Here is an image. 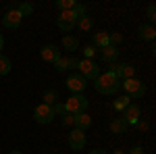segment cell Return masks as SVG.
<instances>
[{"mask_svg":"<svg viewBox=\"0 0 156 154\" xmlns=\"http://www.w3.org/2000/svg\"><path fill=\"white\" fill-rule=\"evenodd\" d=\"M90 154H108V152L102 150V148H94V150H90Z\"/></svg>","mask_w":156,"mask_h":154,"instance_id":"d6a6232c","label":"cell"},{"mask_svg":"<svg viewBox=\"0 0 156 154\" xmlns=\"http://www.w3.org/2000/svg\"><path fill=\"white\" fill-rule=\"evenodd\" d=\"M40 56H42L44 63H52L54 65L60 59V48L54 46V44H46V46H42V50H40Z\"/></svg>","mask_w":156,"mask_h":154,"instance_id":"30bf717a","label":"cell"},{"mask_svg":"<svg viewBox=\"0 0 156 154\" xmlns=\"http://www.w3.org/2000/svg\"><path fill=\"white\" fill-rule=\"evenodd\" d=\"M77 17H75V13H73V9L71 11H65V13H60L58 15V19H56V25H58V29H62L67 36H69V31H73V27L77 25Z\"/></svg>","mask_w":156,"mask_h":154,"instance_id":"52a82bcc","label":"cell"},{"mask_svg":"<svg viewBox=\"0 0 156 154\" xmlns=\"http://www.w3.org/2000/svg\"><path fill=\"white\" fill-rule=\"evenodd\" d=\"M56 102H58V92H56V90H46V92H44V104L52 106V104H56Z\"/></svg>","mask_w":156,"mask_h":154,"instance_id":"ffe728a7","label":"cell"},{"mask_svg":"<svg viewBox=\"0 0 156 154\" xmlns=\"http://www.w3.org/2000/svg\"><path fill=\"white\" fill-rule=\"evenodd\" d=\"M2 46H4V38L0 36V50H2Z\"/></svg>","mask_w":156,"mask_h":154,"instance_id":"836d02e7","label":"cell"},{"mask_svg":"<svg viewBox=\"0 0 156 154\" xmlns=\"http://www.w3.org/2000/svg\"><path fill=\"white\" fill-rule=\"evenodd\" d=\"M54 110H52V106H48V104H37L36 108H34V121L36 123H40V125H48V123H52L54 121Z\"/></svg>","mask_w":156,"mask_h":154,"instance_id":"5b68a950","label":"cell"},{"mask_svg":"<svg viewBox=\"0 0 156 154\" xmlns=\"http://www.w3.org/2000/svg\"><path fill=\"white\" fill-rule=\"evenodd\" d=\"M54 4H56V9H60V13H65V11H71L77 2L75 0H56Z\"/></svg>","mask_w":156,"mask_h":154,"instance_id":"603a6c76","label":"cell"},{"mask_svg":"<svg viewBox=\"0 0 156 154\" xmlns=\"http://www.w3.org/2000/svg\"><path fill=\"white\" fill-rule=\"evenodd\" d=\"M83 56H85L87 60L94 59V56H96V50H94V46H85V48H83Z\"/></svg>","mask_w":156,"mask_h":154,"instance_id":"4316f807","label":"cell"},{"mask_svg":"<svg viewBox=\"0 0 156 154\" xmlns=\"http://www.w3.org/2000/svg\"><path fill=\"white\" fill-rule=\"evenodd\" d=\"M133 127H137L140 131H146V129H148V123H146V121H137V123H135Z\"/></svg>","mask_w":156,"mask_h":154,"instance_id":"4dcf8cb0","label":"cell"},{"mask_svg":"<svg viewBox=\"0 0 156 154\" xmlns=\"http://www.w3.org/2000/svg\"><path fill=\"white\" fill-rule=\"evenodd\" d=\"M11 154H23V152H21V150H12Z\"/></svg>","mask_w":156,"mask_h":154,"instance_id":"e575fe53","label":"cell"},{"mask_svg":"<svg viewBox=\"0 0 156 154\" xmlns=\"http://www.w3.org/2000/svg\"><path fill=\"white\" fill-rule=\"evenodd\" d=\"M127 129H129V125H127V121L123 117H117V119L110 121V131L112 133H125Z\"/></svg>","mask_w":156,"mask_h":154,"instance_id":"5bb4252c","label":"cell"},{"mask_svg":"<svg viewBox=\"0 0 156 154\" xmlns=\"http://www.w3.org/2000/svg\"><path fill=\"white\" fill-rule=\"evenodd\" d=\"M87 108V98L83 94H71V98L65 102V110L69 115H79V113H85Z\"/></svg>","mask_w":156,"mask_h":154,"instance_id":"3957f363","label":"cell"},{"mask_svg":"<svg viewBox=\"0 0 156 154\" xmlns=\"http://www.w3.org/2000/svg\"><path fill=\"white\" fill-rule=\"evenodd\" d=\"M67 142H69V148H71V150H83V146H85V131H79V129L73 127V129L69 131Z\"/></svg>","mask_w":156,"mask_h":154,"instance_id":"ba28073f","label":"cell"},{"mask_svg":"<svg viewBox=\"0 0 156 154\" xmlns=\"http://www.w3.org/2000/svg\"><path fill=\"white\" fill-rule=\"evenodd\" d=\"M121 40H123V36H121V34H117V31H115V34H108V44H110V46L121 44Z\"/></svg>","mask_w":156,"mask_h":154,"instance_id":"d4e9b609","label":"cell"},{"mask_svg":"<svg viewBox=\"0 0 156 154\" xmlns=\"http://www.w3.org/2000/svg\"><path fill=\"white\" fill-rule=\"evenodd\" d=\"M140 117H142V108H140V104H135V102H131L129 106L123 110V119L127 121V125H129V127L135 125V123L140 121Z\"/></svg>","mask_w":156,"mask_h":154,"instance_id":"8fae6325","label":"cell"},{"mask_svg":"<svg viewBox=\"0 0 156 154\" xmlns=\"http://www.w3.org/2000/svg\"><path fill=\"white\" fill-rule=\"evenodd\" d=\"M146 15H148V21H150V25L156 21V6L154 4H148V11H146Z\"/></svg>","mask_w":156,"mask_h":154,"instance_id":"484cf974","label":"cell"},{"mask_svg":"<svg viewBox=\"0 0 156 154\" xmlns=\"http://www.w3.org/2000/svg\"><path fill=\"white\" fill-rule=\"evenodd\" d=\"M77 71H79V75L83 77L85 81H96L98 75H100V67H98L94 60H79V67H77Z\"/></svg>","mask_w":156,"mask_h":154,"instance_id":"277c9868","label":"cell"},{"mask_svg":"<svg viewBox=\"0 0 156 154\" xmlns=\"http://www.w3.org/2000/svg\"><path fill=\"white\" fill-rule=\"evenodd\" d=\"M129 104H131V98H129V96H121V98H117V100L112 102V108H115L117 113H123Z\"/></svg>","mask_w":156,"mask_h":154,"instance_id":"2e32d148","label":"cell"},{"mask_svg":"<svg viewBox=\"0 0 156 154\" xmlns=\"http://www.w3.org/2000/svg\"><path fill=\"white\" fill-rule=\"evenodd\" d=\"M17 11L21 17H29L31 13H34V4H29V2H21V4H17Z\"/></svg>","mask_w":156,"mask_h":154,"instance_id":"7402d4cb","label":"cell"},{"mask_svg":"<svg viewBox=\"0 0 156 154\" xmlns=\"http://www.w3.org/2000/svg\"><path fill=\"white\" fill-rule=\"evenodd\" d=\"M67 88L71 90L73 94H81L85 88H87V81H85L79 73H73V75H69V77H67Z\"/></svg>","mask_w":156,"mask_h":154,"instance_id":"9c48e42d","label":"cell"},{"mask_svg":"<svg viewBox=\"0 0 156 154\" xmlns=\"http://www.w3.org/2000/svg\"><path fill=\"white\" fill-rule=\"evenodd\" d=\"M94 88L100 94L110 96V94H117L121 90V81L115 75H110V73H102V75H98V79L94 81Z\"/></svg>","mask_w":156,"mask_h":154,"instance_id":"6da1fadb","label":"cell"},{"mask_svg":"<svg viewBox=\"0 0 156 154\" xmlns=\"http://www.w3.org/2000/svg\"><path fill=\"white\" fill-rule=\"evenodd\" d=\"M112 154H125V152H123V150H115Z\"/></svg>","mask_w":156,"mask_h":154,"instance_id":"d590c367","label":"cell"},{"mask_svg":"<svg viewBox=\"0 0 156 154\" xmlns=\"http://www.w3.org/2000/svg\"><path fill=\"white\" fill-rule=\"evenodd\" d=\"M21 21H23V17L19 15L17 6L11 4L9 11L4 13V17H2V25H4L6 29H19V27H21Z\"/></svg>","mask_w":156,"mask_h":154,"instance_id":"8992f818","label":"cell"},{"mask_svg":"<svg viewBox=\"0 0 156 154\" xmlns=\"http://www.w3.org/2000/svg\"><path fill=\"white\" fill-rule=\"evenodd\" d=\"M73 125H75V129H79V131L90 129V125H92V117H90L87 113H79V115H73Z\"/></svg>","mask_w":156,"mask_h":154,"instance_id":"4fadbf2b","label":"cell"},{"mask_svg":"<svg viewBox=\"0 0 156 154\" xmlns=\"http://www.w3.org/2000/svg\"><path fill=\"white\" fill-rule=\"evenodd\" d=\"M11 69H12L11 59H9V56H4V54H0V75H9Z\"/></svg>","mask_w":156,"mask_h":154,"instance_id":"44dd1931","label":"cell"},{"mask_svg":"<svg viewBox=\"0 0 156 154\" xmlns=\"http://www.w3.org/2000/svg\"><path fill=\"white\" fill-rule=\"evenodd\" d=\"M62 125H67V127H69V125H73V115L65 113V115H62Z\"/></svg>","mask_w":156,"mask_h":154,"instance_id":"f1b7e54d","label":"cell"},{"mask_svg":"<svg viewBox=\"0 0 156 154\" xmlns=\"http://www.w3.org/2000/svg\"><path fill=\"white\" fill-rule=\"evenodd\" d=\"M121 88H123L125 94L129 96V98H133V100H140V98H144V94H146L144 81H140V79H135V77L121 81Z\"/></svg>","mask_w":156,"mask_h":154,"instance_id":"7a4b0ae2","label":"cell"},{"mask_svg":"<svg viewBox=\"0 0 156 154\" xmlns=\"http://www.w3.org/2000/svg\"><path fill=\"white\" fill-rule=\"evenodd\" d=\"M77 27H79L81 31H92V27H94V21H92V17H90V15L81 17V19L77 21Z\"/></svg>","mask_w":156,"mask_h":154,"instance_id":"d6986e66","label":"cell"},{"mask_svg":"<svg viewBox=\"0 0 156 154\" xmlns=\"http://www.w3.org/2000/svg\"><path fill=\"white\" fill-rule=\"evenodd\" d=\"M94 44L98 48H106L108 46V31H96L94 34Z\"/></svg>","mask_w":156,"mask_h":154,"instance_id":"ac0fdd59","label":"cell"},{"mask_svg":"<svg viewBox=\"0 0 156 154\" xmlns=\"http://www.w3.org/2000/svg\"><path fill=\"white\" fill-rule=\"evenodd\" d=\"M52 110H54V115H60V117H62V115L67 113V110H65V104H62V102H56V104H52Z\"/></svg>","mask_w":156,"mask_h":154,"instance_id":"83f0119b","label":"cell"},{"mask_svg":"<svg viewBox=\"0 0 156 154\" xmlns=\"http://www.w3.org/2000/svg\"><path fill=\"white\" fill-rule=\"evenodd\" d=\"M137 38H140V40H144V42H154V38H156V29H154V25H150V23H142L140 27H137Z\"/></svg>","mask_w":156,"mask_h":154,"instance_id":"7c38bea8","label":"cell"},{"mask_svg":"<svg viewBox=\"0 0 156 154\" xmlns=\"http://www.w3.org/2000/svg\"><path fill=\"white\" fill-rule=\"evenodd\" d=\"M54 69L58 73H65V71H69V60L65 59V56H60L56 63H54Z\"/></svg>","mask_w":156,"mask_h":154,"instance_id":"cb8c5ba5","label":"cell"},{"mask_svg":"<svg viewBox=\"0 0 156 154\" xmlns=\"http://www.w3.org/2000/svg\"><path fill=\"white\" fill-rule=\"evenodd\" d=\"M69 69H77L79 67V59H75V56H69Z\"/></svg>","mask_w":156,"mask_h":154,"instance_id":"f546056e","label":"cell"},{"mask_svg":"<svg viewBox=\"0 0 156 154\" xmlns=\"http://www.w3.org/2000/svg\"><path fill=\"white\" fill-rule=\"evenodd\" d=\"M117 59H119V48H117V46H110V44H108L106 48H102V60H106V63H115Z\"/></svg>","mask_w":156,"mask_h":154,"instance_id":"9a60e30c","label":"cell"},{"mask_svg":"<svg viewBox=\"0 0 156 154\" xmlns=\"http://www.w3.org/2000/svg\"><path fill=\"white\" fill-rule=\"evenodd\" d=\"M127 154H144V148H142V146H133Z\"/></svg>","mask_w":156,"mask_h":154,"instance_id":"1f68e13d","label":"cell"},{"mask_svg":"<svg viewBox=\"0 0 156 154\" xmlns=\"http://www.w3.org/2000/svg\"><path fill=\"white\" fill-rule=\"evenodd\" d=\"M62 46H65V50H69V52H75L79 48V40L73 38V36H65L62 38Z\"/></svg>","mask_w":156,"mask_h":154,"instance_id":"e0dca14e","label":"cell"}]
</instances>
